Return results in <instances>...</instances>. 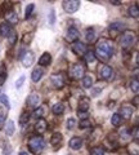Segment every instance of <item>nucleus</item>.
Here are the masks:
<instances>
[{"label":"nucleus","mask_w":139,"mask_h":155,"mask_svg":"<svg viewBox=\"0 0 139 155\" xmlns=\"http://www.w3.org/2000/svg\"><path fill=\"white\" fill-rule=\"evenodd\" d=\"M115 53V48L112 45V43L107 40V39H100L97 43V47H95V58H99L100 61H108L109 58L113 56Z\"/></svg>","instance_id":"1"},{"label":"nucleus","mask_w":139,"mask_h":155,"mask_svg":"<svg viewBox=\"0 0 139 155\" xmlns=\"http://www.w3.org/2000/svg\"><path fill=\"white\" fill-rule=\"evenodd\" d=\"M44 147H45V141L41 136H33V137L30 138V141H28V149L33 154L41 153L44 150Z\"/></svg>","instance_id":"2"},{"label":"nucleus","mask_w":139,"mask_h":155,"mask_svg":"<svg viewBox=\"0 0 139 155\" xmlns=\"http://www.w3.org/2000/svg\"><path fill=\"white\" fill-rule=\"evenodd\" d=\"M68 74H70V76L72 78V79H75V80L81 79V78H84L85 67H84V65H81V64H75V65L71 66Z\"/></svg>","instance_id":"3"},{"label":"nucleus","mask_w":139,"mask_h":155,"mask_svg":"<svg viewBox=\"0 0 139 155\" xmlns=\"http://www.w3.org/2000/svg\"><path fill=\"white\" fill-rule=\"evenodd\" d=\"M135 40H137V36L133 31H125L121 36V45L124 48H129L135 43Z\"/></svg>","instance_id":"4"},{"label":"nucleus","mask_w":139,"mask_h":155,"mask_svg":"<svg viewBox=\"0 0 139 155\" xmlns=\"http://www.w3.org/2000/svg\"><path fill=\"white\" fill-rule=\"evenodd\" d=\"M80 7L79 0H66L63 2V9L67 13H75Z\"/></svg>","instance_id":"5"},{"label":"nucleus","mask_w":139,"mask_h":155,"mask_svg":"<svg viewBox=\"0 0 139 155\" xmlns=\"http://www.w3.org/2000/svg\"><path fill=\"white\" fill-rule=\"evenodd\" d=\"M50 81H52V85H53L55 89H61V88H63V85H65V78H63V75H62L61 72L52 75L50 76Z\"/></svg>","instance_id":"6"},{"label":"nucleus","mask_w":139,"mask_h":155,"mask_svg":"<svg viewBox=\"0 0 139 155\" xmlns=\"http://www.w3.org/2000/svg\"><path fill=\"white\" fill-rule=\"evenodd\" d=\"M125 28V23L124 22H113L109 25V34H111V36L115 38V36H117L120 32H122V30Z\"/></svg>","instance_id":"7"},{"label":"nucleus","mask_w":139,"mask_h":155,"mask_svg":"<svg viewBox=\"0 0 139 155\" xmlns=\"http://www.w3.org/2000/svg\"><path fill=\"white\" fill-rule=\"evenodd\" d=\"M71 47H72V51L77 56H84L85 53L88 52V47H86V44L83 41H75L71 44Z\"/></svg>","instance_id":"8"},{"label":"nucleus","mask_w":139,"mask_h":155,"mask_svg":"<svg viewBox=\"0 0 139 155\" xmlns=\"http://www.w3.org/2000/svg\"><path fill=\"white\" fill-rule=\"evenodd\" d=\"M99 76L102 78V79H104V80H111L113 78L112 67H109L108 65H103L102 67H100V70H99Z\"/></svg>","instance_id":"9"},{"label":"nucleus","mask_w":139,"mask_h":155,"mask_svg":"<svg viewBox=\"0 0 139 155\" xmlns=\"http://www.w3.org/2000/svg\"><path fill=\"white\" fill-rule=\"evenodd\" d=\"M77 39H79L77 28H76V27H70L68 30H67V34H66V40L72 44V43L77 41Z\"/></svg>","instance_id":"10"},{"label":"nucleus","mask_w":139,"mask_h":155,"mask_svg":"<svg viewBox=\"0 0 139 155\" xmlns=\"http://www.w3.org/2000/svg\"><path fill=\"white\" fill-rule=\"evenodd\" d=\"M46 129H48V123L45 122V120L44 119L37 120L36 124H35V132L37 134H43V133L46 132Z\"/></svg>","instance_id":"11"},{"label":"nucleus","mask_w":139,"mask_h":155,"mask_svg":"<svg viewBox=\"0 0 139 155\" xmlns=\"http://www.w3.org/2000/svg\"><path fill=\"white\" fill-rule=\"evenodd\" d=\"M33 60H35V57H33L32 52H26L25 54L22 56V64L25 67H30L33 64Z\"/></svg>","instance_id":"12"},{"label":"nucleus","mask_w":139,"mask_h":155,"mask_svg":"<svg viewBox=\"0 0 139 155\" xmlns=\"http://www.w3.org/2000/svg\"><path fill=\"white\" fill-rule=\"evenodd\" d=\"M70 147L74 149V150H80L81 147H83V140H81L80 137H72L70 140Z\"/></svg>","instance_id":"13"},{"label":"nucleus","mask_w":139,"mask_h":155,"mask_svg":"<svg viewBox=\"0 0 139 155\" xmlns=\"http://www.w3.org/2000/svg\"><path fill=\"white\" fill-rule=\"evenodd\" d=\"M89 102H90V100L88 98V97L81 98L80 102H79V113H86V111L89 110V106H90Z\"/></svg>","instance_id":"14"},{"label":"nucleus","mask_w":139,"mask_h":155,"mask_svg":"<svg viewBox=\"0 0 139 155\" xmlns=\"http://www.w3.org/2000/svg\"><path fill=\"white\" fill-rule=\"evenodd\" d=\"M37 104H39V94L37 93H31L30 96H28V98H27V105L30 106V107H36Z\"/></svg>","instance_id":"15"},{"label":"nucleus","mask_w":139,"mask_h":155,"mask_svg":"<svg viewBox=\"0 0 139 155\" xmlns=\"http://www.w3.org/2000/svg\"><path fill=\"white\" fill-rule=\"evenodd\" d=\"M5 19H7V22H8V25L11 26V25H16V23H18V16H17V13H14V12H8L5 14Z\"/></svg>","instance_id":"16"},{"label":"nucleus","mask_w":139,"mask_h":155,"mask_svg":"<svg viewBox=\"0 0 139 155\" xmlns=\"http://www.w3.org/2000/svg\"><path fill=\"white\" fill-rule=\"evenodd\" d=\"M50 62H52V56H50V53H43V56L40 57V60H39V65L40 66H48V65H50Z\"/></svg>","instance_id":"17"},{"label":"nucleus","mask_w":139,"mask_h":155,"mask_svg":"<svg viewBox=\"0 0 139 155\" xmlns=\"http://www.w3.org/2000/svg\"><path fill=\"white\" fill-rule=\"evenodd\" d=\"M118 114L124 119H130L131 115H133V109L131 107H128V106H124V107H121V110H120Z\"/></svg>","instance_id":"18"},{"label":"nucleus","mask_w":139,"mask_h":155,"mask_svg":"<svg viewBox=\"0 0 139 155\" xmlns=\"http://www.w3.org/2000/svg\"><path fill=\"white\" fill-rule=\"evenodd\" d=\"M50 143L53 145L54 149H58L59 145L62 143V134L61 133H54L53 136H52V138H50Z\"/></svg>","instance_id":"19"},{"label":"nucleus","mask_w":139,"mask_h":155,"mask_svg":"<svg viewBox=\"0 0 139 155\" xmlns=\"http://www.w3.org/2000/svg\"><path fill=\"white\" fill-rule=\"evenodd\" d=\"M43 75H44V71H43V69L39 66V67H36V69H33L32 74H31V78H32L33 81H39L43 78Z\"/></svg>","instance_id":"20"},{"label":"nucleus","mask_w":139,"mask_h":155,"mask_svg":"<svg viewBox=\"0 0 139 155\" xmlns=\"http://www.w3.org/2000/svg\"><path fill=\"white\" fill-rule=\"evenodd\" d=\"M11 32H12V28L8 23H3V25L0 26V35L2 36H9Z\"/></svg>","instance_id":"21"},{"label":"nucleus","mask_w":139,"mask_h":155,"mask_svg":"<svg viewBox=\"0 0 139 155\" xmlns=\"http://www.w3.org/2000/svg\"><path fill=\"white\" fill-rule=\"evenodd\" d=\"M52 111H53V114H55V115H61L65 111V105L61 104V102L54 104L53 107H52Z\"/></svg>","instance_id":"22"},{"label":"nucleus","mask_w":139,"mask_h":155,"mask_svg":"<svg viewBox=\"0 0 139 155\" xmlns=\"http://www.w3.org/2000/svg\"><path fill=\"white\" fill-rule=\"evenodd\" d=\"M81 84H83L84 88H92V85H93V78L92 76H84L83 80H81Z\"/></svg>","instance_id":"23"},{"label":"nucleus","mask_w":139,"mask_h":155,"mask_svg":"<svg viewBox=\"0 0 139 155\" xmlns=\"http://www.w3.org/2000/svg\"><path fill=\"white\" fill-rule=\"evenodd\" d=\"M85 62H88V64H94L95 62V54H94V52H92V51H89V52H86L85 53Z\"/></svg>","instance_id":"24"},{"label":"nucleus","mask_w":139,"mask_h":155,"mask_svg":"<svg viewBox=\"0 0 139 155\" xmlns=\"http://www.w3.org/2000/svg\"><path fill=\"white\" fill-rule=\"evenodd\" d=\"M7 80V70H5V66L2 65L0 66V87H2Z\"/></svg>","instance_id":"25"},{"label":"nucleus","mask_w":139,"mask_h":155,"mask_svg":"<svg viewBox=\"0 0 139 155\" xmlns=\"http://www.w3.org/2000/svg\"><path fill=\"white\" fill-rule=\"evenodd\" d=\"M121 120H122V118L120 116V114H118V113H116V114H113V115H112V118H111V123H112L113 127H118V125L121 124Z\"/></svg>","instance_id":"26"},{"label":"nucleus","mask_w":139,"mask_h":155,"mask_svg":"<svg viewBox=\"0 0 139 155\" xmlns=\"http://www.w3.org/2000/svg\"><path fill=\"white\" fill-rule=\"evenodd\" d=\"M129 16L134 17V18H138V17H139V9H138L137 4H134L133 7L129 8Z\"/></svg>","instance_id":"27"},{"label":"nucleus","mask_w":139,"mask_h":155,"mask_svg":"<svg viewBox=\"0 0 139 155\" xmlns=\"http://www.w3.org/2000/svg\"><path fill=\"white\" fill-rule=\"evenodd\" d=\"M28 120H30V113H27V111H25V113H22L21 116H20V123L22 125H25L28 123Z\"/></svg>","instance_id":"28"},{"label":"nucleus","mask_w":139,"mask_h":155,"mask_svg":"<svg viewBox=\"0 0 139 155\" xmlns=\"http://www.w3.org/2000/svg\"><path fill=\"white\" fill-rule=\"evenodd\" d=\"M5 132L8 136H12L14 133V123L12 122V120H9V122L7 123V127H5Z\"/></svg>","instance_id":"29"},{"label":"nucleus","mask_w":139,"mask_h":155,"mask_svg":"<svg viewBox=\"0 0 139 155\" xmlns=\"http://www.w3.org/2000/svg\"><path fill=\"white\" fill-rule=\"evenodd\" d=\"M94 39H95V31L93 28H88V31H86V40L94 41Z\"/></svg>","instance_id":"30"},{"label":"nucleus","mask_w":139,"mask_h":155,"mask_svg":"<svg viewBox=\"0 0 139 155\" xmlns=\"http://www.w3.org/2000/svg\"><path fill=\"white\" fill-rule=\"evenodd\" d=\"M90 155H104V149L102 147H93L90 150Z\"/></svg>","instance_id":"31"},{"label":"nucleus","mask_w":139,"mask_h":155,"mask_svg":"<svg viewBox=\"0 0 139 155\" xmlns=\"http://www.w3.org/2000/svg\"><path fill=\"white\" fill-rule=\"evenodd\" d=\"M0 102L5 106V107L11 109V104H9V100H8V97L5 94H0Z\"/></svg>","instance_id":"32"},{"label":"nucleus","mask_w":139,"mask_h":155,"mask_svg":"<svg viewBox=\"0 0 139 155\" xmlns=\"http://www.w3.org/2000/svg\"><path fill=\"white\" fill-rule=\"evenodd\" d=\"M90 127H92V123H90L88 119L81 120L80 124H79V128H80V129H85V128H90Z\"/></svg>","instance_id":"33"},{"label":"nucleus","mask_w":139,"mask_h":155,"mask_svg":"<svg viewBox=\"0 0 139 155\" xmlns=\"http://www.w3.org/2000/svg\"><path fill=\"white\" fill-rule=\"evenodd\" d=\"M43 115H44V109L43 107H37V109H35V111H33V116L37 119H41Z\"/></svg>","instance_id":"34"},{"label":"nucleus","mask_w":139,"mask_h":155,"mask_svg":"<svg viewBox=\"0 0 139 155\" xmlns=\"http://www.w3.org/2000/svg\"><path fill=\"white\" fill-rule=\"evenodd\" d=\"M130 88H131V91H133V93H135V94L138 96V92H139V83H138V80H133V81H131Z\"/></svg>","instance_id":"35"},{"label":"nucleus","mask_w":139,"mask_h":155,"mask_svg":"<svg viewBox=\"0 0 139 155\" xmlns=\"http://www.w3.org/2000/svg\"><path fill=\"white\" fill-rule=\"evenodd\" d=\"M48 21H49L50 25H53V23L55 22V12H54V9H52V11L49 12V14H48Z\"/></svg>","instance_id":"36"},{"label":"nucleus","mask_w":139,"mask_h":155,"mask_svg":"<svg viewBox=\"0 0 139 155\" xmlns=\"http://www.w3.org/2000/svg\"><path fill=\"white\" fill-rule=\"evenodd\" d=\"M5 120H7V113H5V111H0V129L4 127Z\"/></svg>","instance_id":"37"},{"label":"nucleus","mask_w":139,"mask_h":155,"mask_svg":"<svg viewBox=\"0 0 139 155\" xmlns=\"http://www.w3.org/2000/svg\"><path fill=\"white\" fill-rule=\"evenodd\" d=\"M33 8H35V5H33V4H28V5L26 7V12H25V18H28V17H30V14L32 13Z\"/></svg>","instance_id":"38"},{"label":"nucleus","mask_w":139,"mask_h":155,"mask_svg":"<svg viewBox=\"0 0 139 155\" xmlns=\"http://www.w3.org/2000/svg\"><path fill=\"white\" fill-rule=\"evenodd\" d=\"M75 125H76V120H75V118H70L68 120H67V128H68V129L75 128Z\"/></svg>","instance_id":"39"},{"label":"nucleus","mask_w":139,"mask_h":155,"mask_svg":"<svg viewBox=\"0 0 139 155\" xmlns=\"http://www.w3.org/2000/svg\"><path fill=\"white\" fill-rule=\"evenodd\" d=\"M131 136L134 137V140H135V141L138 142V138H139V129H138V125H135V127H134V130L131 132Z\"/></svg>","instance_id":"40"},{"label":"nucleus","mask_w":139,"mask_h":155,"mask_svg":"<svg viewBox=\"0 0 139 155\" xmlns=\"http://www.w3.org/2000/svg\"><path fill=\"white\" fill-rule=\"evenodd\" d=\"M31 38H32V34H26V35L22 38V41L25 43V44H27V43H30Z\"/></svg>","instance_id":"41"},{"label":"nucleus","mask_w":139,"mask_h":155,"mask_svg":"<svg viewBox=\"0 0 139 155\" xmlns=\"http://www.w3.org/2000/svg\"><path fill=\"white\" fill-rule=\"evenodd\" d=\"M23 81H25V76H21L20 78V79H18L17 80V83H16V87H17V88H20V87H22V84H23Z\"/></svg>","instance_id":"42"},{"label":"nucleus","mask_w":139,"mask_h":155,"mask_svg":"<svg viewBox=\"0 0 139 155\" xmlns=\"http://www.w3.org/2000/svg\"><path fill=\"white\" fill-rule=\"evenodd\" d=\"M100 92H102V89H100V88H93L92 89V96L93 97H97L100 93Z\"/></svg>","instance_id":"43"},{"label":"nucleus","mask_w":139,"mask_h":155,"mask_svg":"<svg viewBox=\"0 0 139 155\" xmlns=\"http://www.w3.org/2000/svg\"><path fill=\"white\" fill-rule=\"evenodd\" d=\"M77 113H79V111H77ZM79 118L85 120L86 118H88V113H79Z\"/></svg>","instance_id":"44"},{"label":"nucleus","mask_w":139,"mask_h":155,"mask_svg":"<svg viewBox=\"0 0 139 155\" xmlns=\"http://www.w3.org/2000/svg\"><path fill=\"white\" fill-rule=\"evenodd\" d=\"M139 102V97L138 96H135V97H134V106H135V107H138V104Z\"/></svg>","instance_id":"45"},{"label":"nucleus","mask_w":139,"mask_h":155,"mask_svg":"<svg viewBox=\"0 0 139 155\" xmlns=\"http://www.w3.org/2000/svg\"><path fill=\"white\" fill-rule=\"evenodd\" d=\"M111 4H115V5H118L120 3H118V2H111Z\"/></svg>","instance_id":"46"},{"label":"nucleus","mask_w":139,"mask_h":155,"mask_svg":"<svg viewBox=\"0 0 139 155\" xmlns=\"http://www.w3.org/2000/svg\"><path fill=\"white\" fill-rule=\"evenodd\" d=\"M20 155H30V154H27V153H25V151H23V153H21Z\"/></svg>","instance_id":"47"}]
</instances>
